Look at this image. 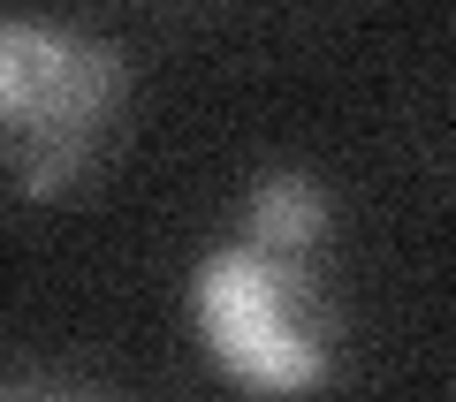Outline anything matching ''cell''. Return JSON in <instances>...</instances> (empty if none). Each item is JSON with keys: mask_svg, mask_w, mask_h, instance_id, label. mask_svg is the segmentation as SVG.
Listing matches in <instances>:
<instances>
[{"mask_svg": "<svg viewBox=\"0 0 456 402\" xmlns=\"http://www.w3.org/2000/svg\"><path fill=\"white\" fill-rule=\"evenodd\" d=\"M327 228H335L327 182L305 167H266L251 175L236 228L198 251L183 289L191 334L236 395L297 402L335 380L342 304L327 274Z\"/></svg>", "mask_w": 456, "mask_h": 402, "instance_id": "cell-1", "label": "cell"}, {"mask_svg": "<svg viewBox=\"0 0 456 402\" xmlns=\"http://www.w3.org/2000/svg\"><path fill=\"white\" fill-rule=\"evenodd\" d=\"M0 402H99V395L77 380H53V372H0Z\"/></svg>", "mask_w": 456, "mask_h": 402, "instance_id": "cell-3", "label": "cell"}, {"mask_svg": "<svg viewBox=\"0 0 456 402\" xmlns=\"http://www.w3.org/2000/svg\"><path fill=\"white\" fill-rule=\"evenodd\" d=\"M130 99L122 46L61 16H0V175L8 190L53 205L114 145Z\"/></svg>", "mask_w": 456, "mask_h": 402, "instance_id": "cell-2", "label": "cell"}]
</instances>
